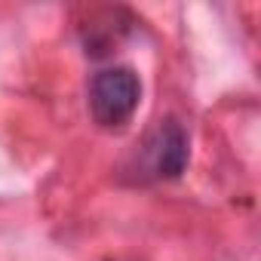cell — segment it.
Here are the masks:
<instances>
[{
    "instance_id": "obj_1",
    "label": "cell",
    "mask_w": 261,
    "mask_h": 261,
    "mask_svg": "<svg viewBox=\"0 0 261 261\" xmlns=\"http://www.w3.org/2000/svg\"><path fill=\"white\" fill-rule=\"evenodd\" d=\"M142 101V80L133 68H105L89 83V114L101 129L129 123Z\"/></svg>"
},
{
    "instance_id": "obj_2",
    "label": "cell",
    "mask_w": 261,
    "mask_h": 261,
    "mask_svg": "<svg viewBox=\"0 0 261 261\" xmlns=\"http://www.w3.org/2000/svg\"><path fill=\"white\" fill-rule=\"evenodd\" d=\"M191 142L178 120H163L142 145V172L151 178H178L188 166Z\"/></svg>"
}]
</instances>
